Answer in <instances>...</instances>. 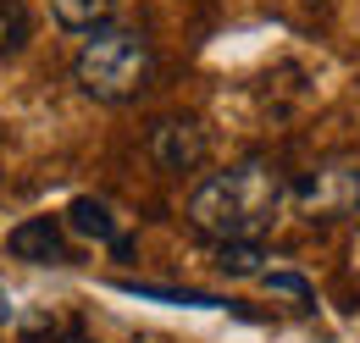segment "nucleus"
<instances>
[{
  "label": "nucleus",
  "instance_id": "6",
  "mask_svg": "<svg viewBox=\"0 0 360 343\" xmlns=\"http://www.w3.org/2000/svg\"><path fill=\"white\" fill-rule=\"evenodd\" d=\"M117 294H134V299H155V304H188V310H238L222 294H205V288H161V283H134V277H117ZM244 321H255L250 310H238Z\"/></svg>",
  "mask_w": 360,
  "mask_h": 343
},
{
  "label": "nucleus",
  "instance_id": "5",
  "mask_svg": "<svg viewBox=\"0 0 360 343\" xmlns=\"http://www.w3.org/2000/svg\"><path fill=\"white\" fill-rule=\"evenodd\" d=\"M6 255L22 266H72V244H67V221L61 216H22L6 233Z\"/></svg>",
  "mask_w": 360,
  "mask_h": 343
},
{
  "label": "nucleus",
  "instance_id": "10",
  "mask_svg": "<svg viewBox=\"0 0 360 343\" xmlns=\"http://www.w3.org/2000/svg\"><path fill=\"white\" fill-rule=\"evenodd\" d=\"M34 34V17H28V6L22 0H0V61H11L22 44Z\"/></svg>",
  "mask_w": 360,
  "mask_h": 343
},
{
  "label": "nucleus",
  "instance_id": "13",
  "mask_svg": "<svg viewBox=\"0 0 360 343\" xmlns=\"http://www.w3.org/2000/svg\"><path fill=\"white\" fill-rule=\"evenodd\" d=\"M11 316H17V304H11V294H6V283H0V327H6Z\"/></svg>",
  "mask_w": 360,
  "mask_h": 343
},
{
  "label": "nucleus",
  "instance_id": "3",
  "mask_svg": "<svg viewBox=\"0 0 360 343\" xmlns=\"http://www.w3.org/2000/svg\"><path fill=\"white\" fill-rule=\"evenodd\" d=\"M294 188V211L311 216V221H344V216L360 211V172L355 167H316L305 172L300 183H288Z\"/></svg>",
  "mask_w": 360,
  "mask_h": 343
},
{
  "label": "nucleus",
  "instance_id": "7",
  "mask_svg": "<svg viewBox=\"0 0 360 343\" xmlns=\"http://www.w3.org/2000/svg\"><path fill=\"white\" fill-rule=\"evenodd\" d=\"M61 221H67V233H72V238H89V244H105V250L122 238L111 205H105V200H94V194H78V200L61 211Z\"/></svg>",
  "mask_w": 360,
  "mask_h": 343
},
{
  "label": "nucleus",
  "instance_id": "12",
  "mask_svg": "<svg viewBox=\"0 0 360 343\" xmlns=\"http://www.w3.org/2000/svg\"><path fill=\"white\" fill-rule=\"evenodd\" d=\"M17 343H94V338H84L78 327H67V332H56V327H50V332H39V338H17Z\"/></svg>",
  "mask_w": 360,
  "mask_h": 343
},
{
  "label": "nucleus",
  "instance_id": "8",
  "mask_svg": "<svg viewBox=\"0 0 360 343\" xmlns=\"http://www.w3.org/2000/svg\"><path fill=\"white\" fill-rule=\"evenodd\" d=\"M50 17H56V28L89 39V34H100L117 17V0H50Z\"/></svg>",
  "mask_w": 360,
  "mask_h": 343
},
{
  "label": "nucleus",
  "instance_id": "2",
  "mask_svg": "<svg viewBox=\"0 0 360 343\" xmlns=\"http://www.w3.org/2000/svg\"><path fill=\"white\" fill-rule=\"evenodd\" d=\"M150 72H155L150 39L139 28H117V22L89 34L78 44V56H72V84L89 100H100V105H128L134 94H144Z\"/></svg>",
  "mask_w": 360,
  "mask_h": 343
},
{
  "label": "nucleus",
  "instance_id": "11",
  "mask_svg": "<svg viewBox=\"0 0 360 343\" xmlns=\"http://www.w3.org/2000/svg\"><path fill=\"white\" fill-rule=\"evenodd\" d=\"M255 283H261L266 294H283V299L305 304V310L316 304V288H311V277H300V271H283V266H266V271H261Z\"/></svg>",
  "mask_w": 360,
  "mask_h": 343
},
{
  "label": "nucleus",
  "instance_id": "9",
  "mask_svg": "<svg viewBox=\"0 0 360 343\" xmlns=\"http://www.w3.org/2000/svg\"><path fill=\"white\" fill-rule=\"evenodd\" d=\"M266 244L261 238H227V244H217V271H222L227 283H250V277H261L266 271Z\"/></svg>",
  "mask_w": 360,
  "mask_h": 343
},
{
  "label": "nucleus",
  "instance_id": "1",
  "mask_svg": "<svg viewBox=\"0 0 360 343\" xmlns=\"http://www.w3.org/2000/svg\"><path fill=\"white\" fill-rule=\"evenodd\" d=\"M288 211H294V188H288V177L271 167V161H261V155L211 172V177L194 183V194H188V221H194V233H205L211 244H227V238H266Z\"/></svg>",
  "mask_w": 360,
  "mask_h": 343
},
{
  "label": "nucleus",
  "instance_id": "4",
  "mask_svg": "<svg viewBox=\"0 0 360 343\" xmlns=\"http://www.w3.org/2000/svg\"><path fill=\"white\" fill-rule=\"evenodd\" d=\"M205 155H211V144H205V128L194 122V117H161L155 128H150V161L161 172H200L205 167Z\"/></svg>",
  "mask_w": 360,
  "mask_h": 343
}]
</instances>
